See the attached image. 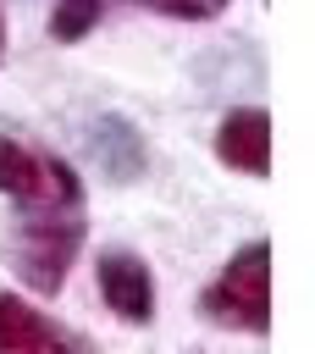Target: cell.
Instances as JSON below:
<instances>
[{
    "instance_id": "2",
    "label": "cell",
    "mask_w": 315,
    "mask_h": 354,
    "mask_svg": "<svg viewBox=\"0 0 315 354\" xmlns=\"http://www.w3.org/2000/svg\"><path fill=\"white\" fill-rule=\"evenodd\" d=\"M199 315L227 326V332L265 337V326H271V243L265 238L243 243L221 266V277L199 293Z\"/></svg>"
},
{
    "instance_id": "1",
    "label": "cell",
    "mask_w": 315,
    "mask_h": 354,
    "mask_svg": "<svg viewBox=\"0 0 315 354\" xmlns=\"http://www.w3.org/2000/svg\"><path fill=\"white\" fill-rule=\"evenodd\" d=\"M0 194L11 199V232H6L11 271L39 299H55L88 232V199L77 166L17 133H0Z\"/></svg>"
},
{
    "instance_id": "6",
    "label": "cell",
    "mask_w": 315,
    "mask_h": 354,
    "mask_svg": "<svg viewBox=\"0 0 315 354\" xmlns=\"http://www.w3.org/2000/svg\"><path fill=\"white\" fill-rule=\"evenodd\" d=\"M88 160L111 183H138L144 166H149V149H144V133L127 116H99V122H88Z\"/></svg>"
},
{
    "instance_id": "8",
    "label": "cell",
    "mask_w": 315,
    "mask_h": 354,
    "mask_svg": "<svg viewBox=\"0 0 315 354\" xmlns=\"http://www.w3.org/2000/svg\"><path fill=\"white\" fill-rule=\"evenodd\" d=\"M144 11H160V17H177V22H210L221 17L232 0H138Z\"/></svg>"
},
{
    "instance_id": "7",
    "label": "cell",
    "mask_w": 315,
    "mask_h": 354,
    "mask_svg": "<svg viewBox=\"0 0 315 354\" xmlns=\"http://www.w3.org/2000/svg\"><path fill=\"white\" fill-rule=\"evenodd\" d=\"M99 17H105V0H55L50 6V39L77 44V39H88L99 28Z\"/></svg>"
},
{
    "instance_id": "9",
    "label": "cell",
    "mask_w": 315,
    "mask_h": 354,
    "mask_svg": "<svg viewBox=\"0 0 315 354\" xmlns=\"http://www.w3.org/2000/svg\"><path fill=\"white\" fill-rule=\"evenodd\" d=\"M0 61H6V6H0Z\"/></svg>"
},
{
    "instance_id": "5",
    "label": "cell",
    "mask_w": 315,
    "mask_h": 354,
    "mask_svg": "<svg viewBox=\"0 0 315 354\" xmlns=\"http://www.w3.org/2000/svg\"><path fill=\"white\" fill-rule=\"evenodd\" d=\"M216 155L243 177H265L271 171V116H265V105L227 111L221 127H216Z\"/></svg>"
},
{
    "instance_id": "4",
    "label": "cell",
    "mask_w": 315,
    "mask_h": 354,
    "mask_svg": "<svg viewBox=\"0 0 315 354\" xmlns=\"http://www.w3.org/2000/svg\"><path fill=\"white\" fill-rule=\"evenodd\" d=\"M99 299L127 326H149L155 321V277H149V266L133 249H105L99 254Z\"/></svg>"
},
{
    "instance_id": "3",
    "label": "cell",
    "mask_w": 315,
    "mask_h": 354,
    "mask_svg": "<svg viewBox=\"0 0 315 354\" xmlns=\"http://www.w3.org/2000/svg\"><path fill=\"white\" fill-rule=\"evenodd\" d=\"M0 354H99L83 332L33 310L22 293H0Z\"/></svg>"
}]
</instances>
